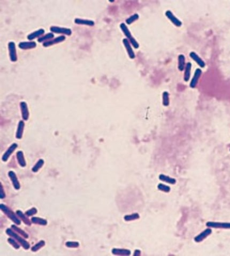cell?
<instances>
[{
    "mask_svg": "<svg viewBox=\"0 0 230 256\" xmlns=\"http://www.w3.org/2000/svg\"><path fill=\"white\" fill-rule=\"evenodd\" d=\"M120 28L122 30V32L124 34L125 36L126 37V39L129 41L131 44L135 49L139 48V44L135 39L133 37L132 34L129 29L128 28L126 25L124 23H122L120 24Z\"/></svg>",
    "mask_w": 230,
    "mask_h": 256,
    "instance_id": "obj_1",
    "label": "cell"
},
{
    "mask_svg": "<svg viewBox=\"0 0 230 256\" xmlns=\"http://www.w3.org/2000/svg\"><path fill=\"white\" fill-rule=\"evenodd\" d=\"M9 54L11 62H15L17 61L16 47V44L13 41H10L8 43Z\"/></svg>",
    "mask_w": 230,
    "mask_h": 256,
    "instance_id": "obj_6",
    "label": "cell"
},
{
    "mask_svg": "<svg viewBox=\"0 0 230 256\" xmlns=\"http://www.w3.org/2000/svg\"><path fill=\"white\" fill-rule=\"evenodd\" d=\"M6 233H7V234L9 236H11V237L14 238L15 240L17 241L25 249L27 250L30 248L29 243L26 241V240H24V238H23L22 237H20L19 235L17 234L16 233H15L12 229H10V228H8L6 230Z\"/></svg>",
    "mask_w": 230,
    "mask_h": 256,
    "instance_id": "obj_2",
    "label": "cell"
},
{
    "mask_svg": "<svg viewBox=\"0 0 230 256\" xmlns=\"http://www.w3.org/2000/svg\"><path fill=\"white\" fill-rule=\"evenodd\" d=\"M45 32V31L43 28H40L38 30H36L33 32L31 33L27 36V39L28 40L32 41L33 40L35 39L36 38H40V36H42L44 33Z\"/></svg>",
    "mask_w": 230,
    "mask_h": 256,
    "instance_id": "obj_17",
    "label": "cell"
},
{
    "mask_svg": "<svg viewBox=\"0 0 230 256\" xmlns=\"http://www.w3.org/2000/svg\"></svg>",
    "mask_w": 230,
    "mask_h": 256,
    "instance_id": "obj_39",
    "label": "cell"
},
{
    "mask_svg": "<svg viewBox=\"0 0 230 256\" xmlns=\"http://www.w3.org/2000/svg\"><path fill=\"white\" fill-rule=\"evenodd\" d=\"M159 179L160 180L162 181L163 182H165L166 183L171 184V185H175L176 183V180L174 178H171L169 176L164 175V174H160L159 176Z\"/></svg>",
    "mask_w": 230,
    "mask_h": 256,
    "instance_id": "obj_24",
    "label": "cell"
},
{
    "mask_svg": "<svg viewBox=\"0 0 230 256\" xmlns=\"http://www.w3.org/2000/svg\"><path fill=\"white\" fill-rule=\"evenodd\" d=\"M31 221L33 224H37L42 226H46L47 224V221L46 220L39 217H32L31 219Z\"/></svg>",
    "mask_w": 230,
    "mask_h": 256,
    "instance_id": "obj_27",
    "label": "cell"
},
{
    "mask_svg": "<svg viewBox=\"0 0 230 256\" xmlns=\"http://www.w3.org/2000/svg\"><path fill=\"white\" fill-rule=\"evenodd\" d=\"M178 70L180 71H183L185 70V68L186 66L185 56L183 54L179 55L178 57Z\"/></svg>",
    "mask_w": 230,
    "mask_h": 256,
    "instance_id": "obj_22",
    "label": "cell"
},
{
    "mask_svg": "<svg viewBox=\"0 0 230 256\" xmlns=\"http://www.w3.org/2000/svg\"><path fill=\"white\" fill-rule=\"evenodd\" d=\"M74 23L77 24L86 25V26H93L95 25V23L92 20L82 19V18H75Z\"/></svg>",
    "mask_w": 230,
    "mask_h": 256,
    "instance_id": "obj_19",
    "label": "cell"
},
{
    "mask_svg": "<svg viewBox=\"0 0 230 256\" xmlns=\"http://www.w3.org/2000/svg\"><path fill=\"white\" fill-rule=\"evenodd\" d=\"M17 147H18V144L16 143H13L9 147V148L7 150L5 153L3 154V156L2 158L3 162H7L9 158L11 156V154L14 152Z\"/></svg>",
    "mask_w": 230,
    "mask_h": 256,
    "instance_id": "obj_15",
    "label": "cell"
},
{
    "mask_svg": "<svg viewBox=\"0 0 230 256\" xmlns=\"http://www.w3.org/2000/svg\"><path fill=\"white\" fill-rule=\"evenodd\" d=\"M123 43L124 46L126 50L127 54L129 57L131 59H134L135 57V53L133 50L129 41L126 38H125L123 40Z\"/></svg>",
    "mask_w": 230,
    "mask_h": 256,
    "instance_id": "obj_11",
    "label": "cell"
},
{
    "mask_svg": "<svg viewBox=\"0 0 230 256\" xmlns=\"http://www.w3.org/2000/svg\"><path fill=\"white\" fill-rule=\"evenodd\" d=\"M0 208H1V211L4 213V214L8 217L9 218L13 221L15 224H16L17 225H20V223H21L20 220L17 217L15 213H14L12 211H11L8 207H7L4 204H1L0 205Z\"/></svg>",
    "mask_w": 230,
    "mask_h": 256,
    "instance_id": "obj_3",
    "label": "cell"
},
{
    "mask_svg": "<svg viewBox=\"0 0 230 256\" xmlns=\"http://www.w3.org/2000/svg\"><path fill=\"white\" fill-rule=\"evenodd\" d=\"M45 244H46L45 242L44 241H43V240H41V241H39L35 245H34L33 247H32L31 250L33 251V252H36V251H37L39 250H40L41 248L43 247L45 245Z\"/></svg>",
    "mask_w": 230,
    "mask_h": 256,
    "instance_id": "obj_31",
    "label": "cell"
},
{
    "mask_svg": "<svg viewBox=\"0 0 230 256\" xmlns=\"http://www.w3.org/2000/svg\"><path fill=\"white\" fill-rule=\"evenodd\" d=\"M11 228L13 229L14 230H15V231H16L17 233H19V234L21 235L22 236H23L25 238H28V235L27 234V233L25 232V231H24L23 230H22V229H20L19 227H17L16 225H11Z\"/></svg>",
    "mask_w": 230,
    "mask_h": 256,
    "instance_id": "obj_29",
    "label": "cell"
},
{
    "mask_svg": "<svg viewBox=\"0 0 230 256\" xmlns=\"http://www.w3.org/2000/svg\"><path fill=\"white\" fill-rule=\"evenodd\" d=\"M212 233V230L210 228H207L201 233L200 234L198 235L194 238V241L196 242H201L204 240L207 237L209 236Z\"/></svg>",
    "mask_w": 230,
    "mask_h": 256,
    "instance_id": "obj_14",
    "label": "cell"
},
{
    "mask_svg": "<svg viewBox=\"0 0 230 256\" xmlns=\"http://www.w3.org/2000/svg\"><path fill=\"white\" fill-rule=\"evenodd\" d=\"M18 47L19 48L24 49V50L31 49L35 48L37 47V43L35 41H23V42H19Z\"/></svg>",
    "mask_w": 230,
    "mask_h": 256,
    "instance_id": "obj_13",
    "label": "cell"
},
{
    "mask_svg": "<svg viewBox=\"0 0 230 256\" xmlns=\"http://www.w3.org/2000/svg\"><path fill=\"white\" fill-rule=\"evenodd\" d=\"M202 71L200 69H196L195 71L194 76L193 77L191 81L190 82V86L192 88H194L198 85V82L200 78Z\"/></svg>",
    "mask_w": 230,
    "mask_h": 256,
    "instance_id": "obj_7",
    "label": "cell"
},
{
    "mask_svg": "<svg viewBox=\"0 0 230 256\" xmlns=\"http://www.w3.org/2000/svg\"><path fill=\"white\" fill-rule=\"evenodd\" d=\"M37 212H38V211L37 210V209L35 208H32L30 210H27V211H26L25 214L28 217H31L34 215Z\"/></svg>",
    "mask_w": 230,
    "mask_h": 256,
    "instance_id": "obj_37",
    "label": "cell"
},
{
    "mask_svg": "<svg viewBox=\"0 0 230 256\" xmlns=\"http://www.w3.org/2000/svg\"><path fill=\"white\" fill-rule=\"evenodd\" d=\"M17 159L19 165L22 167H24L26 165V163L25 159L24 156L23 151H19L17 152Z\"/></svg>",
    "mask_w": 230,
    "mask_h": 256,
    "instance_id": "obj_21",
    "label": "cell"
},
{
    "mask_svg": "<svg viewBox=\"0 0 230 256\" xmlns=\"http://www.w3.org/2000/svg\"><path fill=\"white\" fill-rule=\"evenodd\" d=\"M206 226L208 227L209 228L230 229V222H221L208 221L207 222Z\"/></svg>",
    "mask_w": 230,
    "mask_h": 256,
    "instance_id": "obj_4",
    "label": "cell"
},
{
    "mask_svg": "<svg viewBox=\"0 0 230 256\" xmlns=\"http://www.w3.org/2000/svg\"><path fill=\"white\" fill-rule=\"evenodd\" d=\"M65 39H66V37H65V35H60V36H57L56 38L50 40L48 41H46V42H43V46L45 47H49V46H53V45L55 44H57V43L62 42L63 41L65 40Z\"/></svg>",
    "mask_w": 230,
    "mask_h": 256,
    "instance_id": "obj_10",
    "label": "cell"
},
{
    "mask_svg": "<svg viewBox=\"0 0 230 256\" xmlns=\"http://www.w3.org/2000/svg\"><path fill=\"white\" fill-rule=\"evenodd\" d=\"M191 69H192V64L190 62H188L186 64L185 71H184V80L185 82H187L190 80Z\"/></svg>",
    "mask_w": 230,
    "mask_h": 256,
    "instance_id": "obj_20",
    "label": "cell"
},
{
    "mask_svg": "<svg viewBox=\"0 0 230 256\" xmlns=\"http://www.w3.org/2000/svg\"><path fill=\"white\" fill-rule=\"evenodd\" d=\"M139 18V15L137 14H134L132 15V16L129 17L128 18L126 19V23L128 25L131 24L133 23L137 20Z\"/></svg>",
    "mask_w": 230,
    "mask_h": 256,
    "instance_id": "obj_32",
    "label": "cell"
},
{
    "mask_svg": "<svg viewBox=\"0 0 230 256\" xmlns=\"http://www.w3.org/2000/svg\"><path fill=\"white\" fill-rule=\"evenodd\" d=\"M8 176L11 180L15 189L16 190H19V189L20 188V185L16 173L14 172V171H10L8 172Z\"/></svg>",
    "mask_w": 230,
    "mask_h": 256,
    "instance_id": "obj_12",
    "label": "cell"
},
{
    "mask_svg": "<svg viewBox=\"0 0 230 256\" xmlns=\"http://www.w3.org/2000/svg\"><path fill=\"white\" fill-rule=\"evenodd\" d=\"M45 162L42 159H40L38 162H37V163L34 165V166L32 167V171L33 172H38L39 170L44 165Z\"/></svg>",
    "mask_w": 230,
    "mask_h": 256,
    "instance_id": "obj_28",
    "label": "cell"
},
{
    "mask_svg": "<svg viewBox=\"0 0 230 256\" xmlns=\"http://www.w3.org/2000/svg\"><path fill=\"white\" fill-rule=\"evenodd\" d=\"M162 104L165 106H168L170 104L169 94L168 92H164L162 94Z\"/></svg>",
    "mask_w": 230,
    "mask_h": 256,
    "instance_id": "obj_30",
    "label": "cell"
},
{
    "mask_svg": "<svg viewBox=\"0 0 230 256\" xmlns=\"http://www.w3.org/2000/svg\"><path fill=\"white\" fill-rule=\"evenodd\" d=\"M5 197H6V194H5V192L3 189V187L2 185V183H1L0 184V197L1 199H2V198H5Z\"/></svg>",
    "mask_w": 230,
    "mask_h": 256,
    "instance_id": "obj_38",
    "label": "cell"
},
{
    "mask_svg": "<svg viewBox=\"0 0 230 256\" xmlns=\"http://www.w3.org/2000/svg\"><path fill=\"white\" fill-rule=\"evenodd\" d=\"M50 30L52 32L57 34H62L68 36H70L72 34V30H71L70 28L66 27L52 26L50 27Z\"/></svg>",
    "mask_w": 230,
    "mask_h": 256,
    "instance_id": "obj_5",
    "label": "cell"
},
{
    "mask_svg": "<svg viewBox=\"0 0 230 256\" xmlns=\"http://www.w3.org/2000/svg\"><path fill=\"white\" fill-rule=\"evenodd\" d=\"M112 252L115 255L119 256H129L131 254V251L127 249H113Z\"/></svg>",
    "mask_w": 230,
    "mask_h": 256,
    "instance_id": "obj_23",
    "label": "cell"
},
{
    "mask_svg": "<svg viewBox=\"0 0 230 256\" xmlns=\"http://www.w3.org/2000/svg\"><path fill=\"white\" fill-rule=\"evenodd\" d=\"M65 245L68 248H77L79 246V243L78 242H67L65 243Z\"/></svg>",
    "mask_w": 230,
    "mask_h": 256,
    "instance_id": "obj_36",
    "label": "cell"
},
{
    "mask_svg": "<svg viewBox=\"0 0 230 256\" xmlns=\"http://www.w3.org/2000/svg\"><path fill=\"white\" fill-rule=\"evenodd\" d=\"M140 216L138 214V213H133L131 215H127V216H125L124 219L125 221H132L134 220H136L139 218Z\"/></svg>",
    "mask_w": 230,
    "mask_h": 256,
    "instance_id": "obj_33",
    "label": "cell"
},
{
    "mask_svg": "<svg viewBox=\"0 0 230 256\" xmlns=\"http://www.w3.org/2000/svg\"><path fill=\"white\" fill-rule=\"evenodd\" d=\"M8 242L12 247H14V248H15L16 249H18L20 248V245H19L18 243L17 242L16 240H14V238H12V237L9 238L8 239Z\"/></svg>",
    "mask_w": 230,
    "mask_h": 256,
    "instance_id": "obj_35",
    "label": "cell"
},
{
    "mask_svg": "<svg viewBox=\"0 0 230 256\" xmlns=\"http://www.w3.org/2000/svg\"><path fill=\"white\" fill-rule=\"evenodd\" d=\"M16 213L17 216H18L19 218L22 219L23 221L24 222V224L27 225V226H29L31 225V222L30 221L29 219L26 216V215L25 214H24L20 210L17 211Z\"/></svg>",
    "mask_w": 230,
    "mask_h": 256,
    "instance_id": "obj_26",
    "label": "cell"
},
{
    "mask_svg": "<svg viewBox=\"0 0 230 256\" xmlns=\"http://www.w3.org/2000/svg\"><path fill=\"white\" fill-rule=\"evenodd\" d=\"M157 188L160 190L164 191V192H165V193H169V191H170V187L169 186L163 185L162 183H160L157 186Z\"/></svg>",
    "mask_w": 230,
    "mask_h": 256,
    "instance_id": "obj_34",
    "label": "cell"
},
{
    "mask_svg": "<svg viewBox=\"0 0 230 256\" xmlns=\"http://www.w3.org/2000/svg\"><path fill=\"white\" fill-rule=\"evenodd\" d=\"M25 123L24 121L20 120L19 121V123L18 124V127L17 129L16 133V138L17 139H21L24 133V130Z\"/></svg>",
    "mask_w": 230,
    "mask_h": 256,
    "instance_id": "obj_18",
    "label": "cell"
},
{
    "mask_svg": "<svg viewBox=\"0 0 230 256\" xmlns=\"http://www.w3.org/2000/svg\"><path fill=\"white\" fill-rule=\"evenodd\" d=\"M165 16L177 27H180L182 25V22L177 18L170 10H167L165 12Z\"/></svg>",
    "mask_w": 230,
    "mask_h": 256,
    "instance_id": "obj_9",
    "label": "cell"
},
{
    "mask_svg": "<svg viewBox=\"0 0 230 256\" xmlns=\"http://www.w3.org/2000/svg\"><path fill=\"white\" fill-rule=\"evenodd\" d=\"M54 37V34L53 32L48 33L46 34L42 35L38 39V41L39 42H45L46 41L50 40Z\"/></svg>",
    "mask_w": 230,
    "mask_h": 256,
    "instance_id": "obj_25",
    "label": "cell"
},
{
    "mask_svg": "<svg viewBox=\"0 0 230 256\" xmlns=\"http://www.w3.org/2000/svg\"><path fill=\"white\" fill-rule=\"evenodd\" d=\"M190 56L194 61H195L197 63V64L200 68H203L205 67V66H206L205 62H204L202 59L199 57L198 54H196L195 52H194V51L191 52L190 54Z\"/></svg>",
    "mask_w": 230,
    "mask_h": 256,
    "instance_id": "obj_16",
    "label": "cell"
},
{
    "mask_svg": "<svg viewBox=\"0 0 230 256\" xmlns=\"http://www.w3.org/2000/svg\"><path fill=\"white\" fill-rule=\"evenodd\" d=\"M19 105H20V109L22 113V118L24 120L27 121L29 118V116H30L27 103L24 101H22L20 102Z\"/></svg>",
    "mask_w": 230,
    "mask_h": 256,
    "instance_id": "obj_8",
    "label": "cell"
}]
</instances>
